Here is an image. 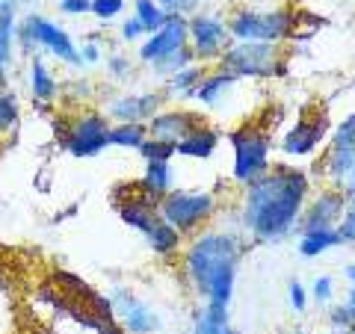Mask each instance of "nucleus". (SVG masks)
I'll use <instances>...</instances> for the list:
<instances>
[{
  "instance_id": "20e7f679",
  "label": "nucleus",
  "mask_w": 355,
  "mask_h": 334,
  "mask_svg": "<svg viewBox=\"0 0 355 334\" xmlns=\"http://www.w3.org/2000/svg\"><path fill=\"white\" fill-rule=\"evenodd\" d=\"M219 69L243 77H284L287 74V53L282 44L266 42H231L219 57Z\"/></svg>"
},
{
  "instance_id": "ddd939ff",
  "label": "nucleus",
  "mask_w": 355,
  "mask_h": 334,
  "mask_svg": "<svg viewBox=\"0 0 355 334\" xmlns=\"http://www.w3.org/2000/svg\"><path fill=\"white\" fill-rule=\"evenodd\" d=\"M205 125V118L193 113V109H181V107H172V109H160L154 113L146 128H148V137L151 139H160V142H169V146H178L181 139H187L193 130H198Z\"/></svg>"
},
{
  "instance_id": "4be33fe9",
  "label": "nucleus",
  "mask_w": 355,
  "mask_h": 334,
  "mask_svg": "<svg viewBox=\"0 0 355 334\" xmlns=\"http://www.w3.org/2000/svg\"><path fill=\"white\" fill-rule=\"evenodd\" d=\"M190 334H234L231 328V314L222 305H205L196 310L193 317V331Z\"/></svg>"
},
{
  "instance_id": "dca6fc26",
  "label": "nucleus",
  "mask_w": 355,
  "mask_h": 334,
  "mask_svg": "<svg viewBox=\"0 0 355 334\" xmlns=\"http://www.w3.org/2000/svg\"><path fill=\"white\" fill-rule=\"evenodd\" d=\"M18 3L15 0H3V9H0V89H9V77L15 69V53H18Z\"/></svg>"
},
{
  "instance_id": "bb28decb",
  "label": "nucleus",
  "mask_w": 355,
  "mask_h": 334,
  "mask_svg": "<svg viewBox=\"0 0 355 334\" xmlns=\"http://www.w3.org/2000/svg\"><path fill=\"white\" fill-rule=\"evenodd\" d=\"M340 234L338 228H326V231H305L299 234V254H305V258H320L323 252L340 246Z\"/></svg>"
},
{
  "instance_id": "f704fd0d",
  "label": "nucleus",
  "mask_w": 355,
  "mask_h": 334,
  "mask_svg": "<svg viewBox=\"0 0 355 334\" xmlns=\"http://www.w3.org/2000/svg\"><path fill=\"white\" fill-rule=\"evenodd\" d=\"M311 293H314L317 305H329L331 299H335V278H331V275H317Z\"/></svg>"
},
{
  "instance_id": "9b49d317",
  "label": "nucleus",
  "mask_w": 355,
  "mask_h": 334,
  "mask_svg": "<svg viewBox=\"0 0 355 334\" xmlns=\"http://www.w3.org/2000/svg\"><path fill=\"white\" fill-rule=\"evenodd\" d=\"M110 305H113V317L121 322L128 334H154L160 331V314L148 302H142L137 293L128 287H113L110 290Z\"/></svg>"
},
{
  "instance_id": "37998d69",
  "label": "nucleus",
  "mask_w": 355,
  "mask_h": 334,
  "mask_svg": "<svg viewBox=\"0 0 355 334\" xmlns=\"http://www.w3.org/2000/svg\"><path fill=\"white\" fill-rule=\"evenodd\" d=\"M154 3H160L166 12H172V9H175V0H154Z\"/></svg>"
},
{
  "instance_id": "39448f33",
  "label": "nucleus",
  "mask_w": 355,
  "mask_h": 334,
  "mask_svg": "<svg viewBox=\"0 0 355 334\" xmlns=\"http://www.w3.org/2000/svg\"><path fill=\"white\" fill-rule=\"evenodd\" d=\"M228 33L234 42H266L284 44L296 33V15L291 9H237L228 21Z\"/></svg>"
},
{
  "instance_id": "49530a36",
  "label": "nucleus",
  "mask_w": 355,
  "mask_h": 334,
  "mask_svg": "<svg viewBox=\"0 0 355 334\" xmlns=\"http://www.w3.org/2000/svg\"><path fill=\"white\" fill-rule=\"evenodd\" d=\"M349 334H355V328H352V331H349Z\"/></svg>"
},
{
  "instance_id": "0eeeda50",
  "label": "nucleus",
  "mask_w": 355,
  "mask_h": 334,
  "mask_svg": "<svg viewBox=\"0 0 355 334\" xmlns=\"http://www.w3.org/2000/svg\"><path fill=\"white\" fill-rule=\"evenodd\" d=\"M216 210V198L214 193L205 189H169L160 202H157V213L163 222L178 231V234H193L214 216Z\"/></svg>"
},
{
  "instance_id": "a878e982",
  "label": "nucleus",
  "mask_w": 355,
  "mask_h": 334,
  "mask_svg": "<svg viewBox=\"0 0 355 334\" xmlns=\"http://www.w3.org/2000/svg\"><path fill=\"white\" fill-rule=\"evenodd\" d=\"M146 243H148V249L154 254H160V258H172V254L181 249V243H184V234H178L169 222H163L157 219L151 225V231L146 234Z\"/></svg>"
},
{
  "instance_id": "cd10ccee",
  "label": "nucleus",
  "mask_w": 355,
  "mask_h": 334,
  "mask_svg": "<svg viewBox=\"0 0 355 334\" xmlns=\"http://www.w3.org/2000/svg\"><path fill=\"white\" fill-rule=\"evenodd\" d=\"M172 12H166V9L160 3H154V0H133V18L142 24V30H146V36H151V33H157L166 21H169Z\"/></svg>"
},
{
  "instance_id": "4468645a",
  "label": "nucleus",
  "mask_w": 355,
  "mask_h": 334,
  "mask_svg": "<svg viewBox=\"0 0 355 334\" xmlns=\"http://www.w3.org/2000/svg\"><path fill=\"white\" fill-rule=\"evenodd\" d=\"M163 104H166L163 92H125L107 104L104 116L113 121H142L146 125L154 113H160Z\"/></svg>"
},
{
  "instance_id": "7c9ffc66",
  "label": "nucleus",
  "mask_w": 355,
  "mask_h": 334,
  "mask_svg": "<svg viewBox=\"0 0 355 334\" xmlns=\"http://www.w3.org/2000/svg\"><path fill=\"white\" fill-rule=\"evenodd\" d=\"M331 326L335 328H343V331H352L355 328V287H349L347 299H343V305H338L335 310L329 314Z\"/></svg>"
},
{
  "instance_id": "79ce46f5",
  "label": "nucleus",
  "mask_w": 355,
  "mask_h": 334,
  "mask_svg": "<svg viewBox=\"0 0 355 334\" xmlns=\"http://www.w3.org/2000/svg\"><path fill=\"white\" fill-rule=\"evenodd\" d=\"M343 275H347V281H349V287H355V263H349L347 270H343Z\"/></svg>"
},
{
  "instance_id": "f257e3e1",
  "label": "nucleus",
  "mask_w": 355,
  "mask_h": 334,
  "mask_svg": "<svg viewBox=\"0 0 355 334\" xmlns=\"http://www.w3.org/2000/svg\"><path fill=\"white\" fill-rule=\"evenodd\" d=\"M311 198V181L293 166H270L252 181L240 202V222L258 243H282L299 231V219Z\"/></svg>"
},
{
  "instance_id": "58836bf2",
  "label": "nucleus",
  "mask_w": 355,
  "mask_h": 334,
  "mask_svg": "<svg viewBox=\"0 0 355 334\" xmlns=\"http://www.w3.org/2000/svg\"><path fill=\"white\" fill-rule=\"evenodd\" d=\"M291 305H293L296 314H302V310L308 308V293L299 281H291Z\"/></svg>"
},
{
  "instance_id": "a18cd8bd",
  "label": "nucleus",
  "mask_w": 355,
  "mask_h": 334,
  "mask_svg": "<svg viewBox=\"0 0 355 334\" xmlns=\"http://www.w3.org/2000/svg\"><path fill=\"white\" fill-rule=\"evenodd\" d=\"M0 9H3V0H0Z\"/></svg>"
},
{
  "instance_id": "f03ea898",
  "label": "nucleus",
  "mask_w": 355,
  "mask_h": 334,
  "mask_svg": "<svg viewBox=\"0 0 355 334\" xmlns=\"http://www.w3.org/2000/svg\"><path fill=\"white\" fill-rule=\"evenodd\" d=\"M243 240L231 231H202L184 252V275L205 305L228 308L234 299Z\"/></svg>"
},
{
  "instance_id": "9d476101",
  "label": "nucleus",
  "mask_w": 355,
  "mask_h": 334,
  "mask_svg": "<svg viewBox=\"0 0 355 334\" xmlns=\"http://www.w3.org/2000/svg\"><path fill=\"white\" fill-rule=\"evenodd\" d=\"M190 48V33H187V18L184 15H169V21L151 36L142 39L139 51H137V60L142 65L157 71L163 62H169L175 53H181Z\"/></svg>"
},
{
  "instance_id": "2eb2a0df",
  "label": "nucleus",
  "mask_w": 355,
  "mask_h": 334,
  "mask_svg": "<svg viewBox=\"0 0 355 334\" xmlns=\"http://www.w3.org/2000/svg\"><path fill=\"white\" fill-rule=\"evenodd\" d=\"M323 175L331 189L355 198V146H329L323 157Z\"/></svg>"
},
{
  "instance_id": "e433bc0d",
  "label": "nucleus",
  "mask_w": 355,
  "mask_h": 334,
  "mask_svg": "<svg viewBox=\"0 0 355 334\" xmlns=\"http://www.w3.org/2000/svg\"><path fill=\"white\" fill-rule=\"evenodd\" d=\"M62 15H89L92 12V0H60Z\"/></svg>"
},
{
  "instance_id": "4c0bfd02",
  "label": "nucleus",
  "mask_w": 355,
  "mask_h": 334,
  "mask_svg": "<svg viewBox=\"0 0 355 334\" xmlns=\"http://www.w3.org/2000/svg\"><path fill=\"white\" fill-rule=\"evenodd\" d=\"M139 39H146V30H142L137 18H128L121 24V42H139Z\"/></svg>"
},
{
  "instance_id": "a211bd4d",
  "label": "nucleus",
  "mask_w": 355,
  "mask_h": 334,
  "mask_svg": "<svg viewBox=\"0 0 355 334\" xmlns=\"http://www.w3.org/2000/svg\"><path fill=\"white\" fill-rule=\"evenodd\" d=\"M329 133V121L326 116H317V118H299L296 125L287 130V137L282 142L284 154H291V157H302V154H311L323 137Z\"/></svg>"
},
{
  "instance_id": "1a4fd4ad",
  "label": "nucleus",
  "mask_w": 355,
  "mask_h": 334,
  "mask_svg": "<svg viewBox=\"0 0 355 334\" xmlns=\"http://www.w3.org/2000/svg\"><path fill=\"white\" fill-rule=\"evenodd\" d=\"M187 33H190V51L196 62H219V57L231 44L225 18L216 12H202V9L193 12L187 18Z\"/></svg>"
},
{
  "instance_id": "b1692460",
  "label": "nucleus",
  "mask_w": 355,
  "mask_h": 334,
  "mask_svg": "<svg viewBox=\"0 0 355 334\" xmlns=\"http://www.w3.org/2000/svg\"><path fill=\"white\" fill-rule=\"evenodd\" d=\"M148 139V128L142 121H116L110 128L107 146L110 148H128V151H139V146Z\"/></svg>"
},
{
  "instance_id": "c9c22d12",
  "label": "nucleus",
  "mask_w": 355,
  "mask_h": 334,
  "mask_svg": "<svg viewBox=\"0 0 355 334\" xmlns=\"http://www.w3.org/2000/svg\"><path fill=\"white\" fill-rule=\"evenodd\" d=\"M338 234H340L343 243H355V198L347 202V213H343V219H340Z\"/></svg>"
},
{
  "instance_id": "c85d7f7f",
  "label": "nucleus",
  "mask_w": 355,
  "mask_h": 334,
  "mask_svg": "<svg viewBox=\"0 0 355 334\" xmlns=\"http://www.w3.org/2000/svg\"><path fill=\"white\" fill-rule=\"evenodd\" d=\"M21 125V101L12 89H0V137L15 133Z\"/></svg>"
},
{
  "instance_id": "c03bdc74",
  "label": "nucleus",
  "mask_w": 355,
  "mask_h": 334,
  "mask_svg": "<svg viewBox=\"0 0 355 334\" xmlns=\"http://www.w3.org/2000/svg\"><path fill=\"white\" fill-rule=\"evenodd\" d=\"M293 334H305V331H293Z\"/></svg>"
},
{
  "instance_id": "f3484780",
  "label": "nucleus",
  "mask_w": 355,
  "mask_h": 334,
  "mask_svg": "<svg viewBox=\"0 0 355 334\" xmlns=\"http://www.w3.org/2000/svg\"><path fill=\"white\" fill-rule=\"evenodd\" d=\"M116 213H119V219L125 222V225H130L133 231H139L142 237L151 231V225L160 219V213H157V202H151V198L142 193L139 189V184H137V193H128V198L125 202H116Z\"/></svg>"
},
{
  "instance_id": "423d86ee",
  "label": "nucleus",
  "mask_w": 355,
  "mask_h": 334,
  "mask_svg": "<svg viewBox=\"0 0 355 334\" xmlns=\"http://www.w3.org/2000/svg\"><path fill=\"white\" fill-rule=\"evenodd\" d=\"M228 142L234 148V169H231V175H234L237 184L249 186L252 181H258L261 175L270 172V148H272L270 130L243 125L228 133Z\"/></svg>"
},
{
  "instance_id": "a19ab883",
  "label": "nucleus",
  "mask_w": 355,
  "mask_h": 334,
  "mask_svg": "<svg viewBox=\"0 0 355 334\" xmlns=\"http://www.w3.org/2000/svg\"><path fill=\"white\" fill-rule=\"evenodd\" d=\"M98 334H128V331L121 328V326H116V322H110V326H104V328L98 331Z\"/></svg>"
},
{
  "instance_id": "6ab92c4d",
  "label": "nucleus",
  "mask_w": 355,
  "mask_h": 334,
  "mask_svg": "<svg viewBox=\"0 0 355 334\" xmlns=\"http://www.w3.org/2000/svg\"><path fill=\"white\" fill-rule=\"evenodd\" d=\"M27 83H30V95H33V104H36V109H48L51 104L60 101V80L53 77V71L44 65L42 57H30Z\"/></svg>"
},
{
  "instance_id": "7ed1b4c3",
  "label": "nucleus",
  "mask_w": 355,
  "mask_h": 334,
  "mask_svg": "<svg viewBox=\"0 0 355 334\" xmlns=\"http://www.w3.org/2000/svg\"><path fill=\"white\" fill-rule=\"evenodd\" d=\"M15 44L24 57H33L39 51H48L53 60H60L71 69H80V48L74 44V39L69 36V30L60 27L57 21L36 15V12H27L24 18L18 21V36Z\"/></svg>"
},
{
  "instance_id": "72a5a7b5",
  "label": "nucleus",
  "mask_w": 355,
  "mask_h": 334,
  "mask_svg": "<svg viewBox=\"0 0 355 334\" xmlns=\"http://www.w3.org/2000/svg\"><path fill=\"white\" fill-rule=\"evenodd\" d=\"M107 44L101 42V39H86L83 44H80V69H86V65H98V62H104V57H107Z\"/></svg>"
},
{
  "instance_id": "412c9836",
  "label": "nucleus",
  "mask_w": 355,
  "mask_h": 334,
  "mask_svg": "<svg viewBox=\"0 0 355 334\" xmlns=\"http://www.w3.org/2000/svg\"><path fill=\"white\" fill-rule=\"evenodd\" d=\"M237 83V77L234 74H228V71H222L219 65L216 69H210V71H205V77H202V83L196 86V101L198 104H207V107H214V104H219V98H225V92L231 86Z\"/></svg>"
},
{
  "instance_id": "6e6552de",
  "label": "nucleus",
  "mask_w": 355,
  "mask_h": 334,
  "mask_svg": "<svg viewBox=\"0 0 355 334\" xmlns=\"http://www.w3.org/2000/svg\"><path fill=\"white\" fill-rule=\"evenodd\" d=\"M110 128H113V121H110L104 113H98V109H83V113H77L69 128L62 133V148L71 154V157H98L107 146V137H110Z\"/></svg>"
},
{
  "instance_id": "2f4dec72",
  "label": "nucleus",
  "mask_w": 355,
  "mask_h": 334,
  "mask_svg": "<svg viewBox=\"0 0 355 334\" xmlns=\"http://www.w3.org/2000/svg\"><path fill=\"white\" fill-rule=\"evenodd\" d=\"M139 154L146 163H169L175 157V146H169V142H160V139H146L139 146Z\"/></svg>"
},
{
  "instance_id": "c756f323",
  "label": "nucleus",
  "mask_w": 355,
  "mask_h": 334,
  "mask_svg": "<svg viewBox=\"0 0 355 334\" xmlns=\"http://www.w3.org/2000/svg\"><path fill=\"white\" fill-rule=\"evenodd\" d=\"M104 60H107V77H110V80H116V83L130 80V74H133V62H130L128 53H121V51H110Z\"/></svg>"
},
{
  "instance_id": "f8f14e48",
  "label": "nucleus",
  "mask_w": 355,
  "mask_h": 334,
  "mask_svg": "<svg viewBox=\"0 0 355 334\" xmlns=\"http://www.w3.org/2000/svg\"><path fill=\"white\" fill-rule=\"evenodd\" d=\"M343 213H347V195L338 189H320L314 198H308V204L299 219V234L305 231H326V228H338Z\"/></svg>"
},
{
  "instance_id": "473e14b6",
  "label": "nucleus",
  "mask_w": 355,
  "mask_h": 334,
  "mask_svg": "<svg viewBox=\"0 0 355 334\" xmlns=\"http://www.w3.org/2000/svg\"><path fill=\"white\" fill-rule=\"evenodd\" d=\"M125 6H128V0H92V12L89 15H95L101 24H110V21H116L125 12Z\"/></svg>"
},
{
  "instance_id": "5701e85b",
  "label": "nucleus",
  "mask_w": 355,
  "mask_h": 334,
  "mask_svg": "<svg viewBox=\"0 0 355 334\" xmlns=\"http://www.w3.org/2000/svg\"><path fill=\"white\" fill-rule=\"evenodd\" d=\"M202 77H205V69L198 62L187 65V69L175 71V74H169V77H166V89H163L166 101H172V98H193L196 86L202 83Z\"/></svg>"
},
{
  "instance_id": "ea45409f",
  "label": "nucleus",
  "mask_w": 355,
  "mask_h": 334,
  "mask_svg": "<svg viewBox=\"0 0 355 334\" xmlns=\"http://www.w3.org/2000/svg\"><path fill=\"white\" fill-rule=\"evenodd\" d=\"M198 3H202V0H175L172 15H184V18H190L193 12H198Z\"/></svg>"
},
{
  "instance_id": "393cba45",
  "label": "nucleus",
  "mask_w": 355,
  "mask_h": 334,
  "mask_svg": "<svg viewBox=\"0 0 355 334\" xmlns=\"http://www.w3.org/2000/svg\"><path fill=\"white\" fill-rule=\"evenodd\" d=\"M139 189L151 202H160L172 189V166L169 163H146V175L139 177Z\"/></svg>"
},
{
  "instance_id": "aec40b11",
  "label": "nucleus",
  "mask_w": 355,
  "mask_h": 334,
  "mask_svg": "<svg viewBox=\"0 0 355 334\" xmlns=\"http://www.w3.org/2000/svg\"><path fill=\"white\" fill-rule=\"evenodd\" d=\"M219 130H214L210 125H202L198 130H193L187 139H181L175 146V154H181V157H193V160H207L210 154L219 148Z\"/></svg>"
}]
</instances>
